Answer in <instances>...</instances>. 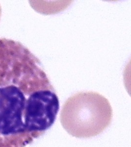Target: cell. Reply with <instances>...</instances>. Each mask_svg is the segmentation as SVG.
Segmentation results:
<instances>
[{
  "label": "cell",
  "instance_id": "6da1fadb",
  "mask_svg": "<svg viewBox=\"0 0 131 147\" xmlns=\"http://www.w3.org/2000/svg\"><path fill=\"white\" fill-rule=\"evenodd\" d=\"M113 109L108 99L94 92H79L63 105L61 123L66 131L77 138L99 135L111 124Z\"/></svg>",
  "mask_w": 131,
  "mask_h": 147
},
{
  "label": "cell",
  "instance_id": "7a4b0ae2",
  "mask_svg": "<svg viewBox=\"0 0 131 147\" xmlns=\"http://www.w3.org/2000/svg\"><path fill=\"white\" fill-rule=\"evenodd\" d=\"M1 12H2V10H1V7L0 5V17H1Z\"/></svg>",
  "mask_w": 131,
  "mask_h": 147
}]
</instances>
